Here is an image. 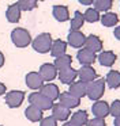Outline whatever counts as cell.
Returning a JSON list of instances; mask_svg holds the SVG:
<instances>
[{"mask_svg": "<svg viewBox=\"0 0 120 126\" xmlns=\"http://www.w3.org/2000/svg\"><path fill=\"white\" fill-rule=\"evenodd\" d=\"M40 126H57V121L53 117H45L40 121Z\"/></svg>", "mask_w": 120, "mask_h": 126, "instance_id": "1f68e13d", "label": "cell"}, {"mask_svg": "<svg viewBox=\"0 0 120 126\" xmlns=\"http://www.w3.org/2000/svg\"><path fill=\"white\" fill-rule=\"evenodd\" d=\"M11 41L16 47H26L31 44V35L26 29L16 27L11 31Z\"/></svg>", "mask_w": 120, "mask_h": 126, "instance_id": "7a4b0ae2", "label": "cell"}, {"mask_svg": "<svg viewBox=\"0 0 120 126\" xmlns=\"http://www.w3.org/2000/svg\"><path fill=\"white\" fill-rule=\"evenodd\" d=\"M86 126H106V123H105V119H101V118H93V119L87 121Z\"/></svg>", "mask_w": 120, "mask_h": 126, "instance_id": "d6a6232c", "label": "cell"}, {"mask_svg": "<svg viewBox=\"0 0 120 126\" xmlns=\"http://www.w3.org/2000/svg\"><path fill=\"white\" fill-rule=\"evenodd\" d=\"M93 4H94L95 11L100 12V11H108V10L112 7L113 1H112V0H94Z\"/></svg>", "mask_w": 120, "mask_h": 126, "instance_id": "f546056e", "label": "cell"}, {"mask_svg": "<svg viewBox=\"0 0 120 126\" xmlns=\"http://www.w3.org/2000/svg\"><path fill=\"white\" fill-rule=\"evenodd\" d=\"M25 81L30 90H41V87L44 85V80L41 79L38 72H29L25 77Z\"/></svg>", "mask_w": 120, "mask_h": 126, "instance_id": "8fae6325", "label": "cell"}, {"mask_svg": "<svg viewBox=\"0 0 120 126\" xmlns=\"http://www.w3.org/2000/svg\"><path fill=\"white\" fill-rule=\"evenodd\" d=\"M97 60L102 66H108L109 68V66H112L115 64V61H116V54H115L113 52H111V50H105V52L100 53Z\"/></svg>", "mask_w": 120, "mask_h": 126, "instance_id": "ffe728a7", "label": "cell"}, {"mask_svg": "<svg viewBox=\"0 0 120 126\" xmlns=\"http://www.w3.org/2000/svg\"><path fill=\"white\" fill-rule=\"evenodd\" d=\"M65 50H67V42L61 41V39H56V41L52 42V46H51V54L55 58L60 57V56H64L65 54Z\"/></svg>", "mask_w": 120, "mask_h": 126, "instance_id": "d6986e66", "label": "cell"}, {"mask_svg": "<svg viewBox=\"0 0 120 126\" xmlns=\"http://www.w3.org/2000/svg\"><path fill=\"white\" fill-rule=\"evenodd\" d=\"M15 4L19 7V10L22 12V11H31V10L37 8L38 1L37 0H18Z\"/></svg>", "mask_w": 120, "mask_h": 126, "instance_id": "83f0119b", "label": "cell"}, {"mask_svg": "<svg viewBox=\"0 0 120 126\" xmlns=\"http://www.w3.org/2000/svg\"><path fill=\"white\" fill-rule=\"evenodd\" d=\"M100 20L102 23V26H105V27H113L119 23V16L115 12H105L100 18Z\"/></svg>", "mask_w": 120, "mask_h": 126, "instance_id": "484cf974", "label": "cell"}, {"mask_svg": "<svg viewBox=\"0 0 120 126\" xmlns=\"http://www.w3.org/2000/svg\"><path fill=\"white\" fill-rule=\"evenodd\" d=\"M85 39L86 37L83 35L82 31H70L67 37V44L72 47H82L85 45Z\"/></svg>", "mask_w": 120, "mask_h": 126, "instance_id": "9a60e30c", "label": "cell"}, {"mask_svg": "<svg viewBox=\"0 0 120 126\" xmlns=\"http://www.w3.org/2000/svg\"><path fill=\"white\" fill-rule=\"evenodd\" d=\"M68 94H71L72 96H75L76 99H79V100H81L83 96H86V83L74 81L72 84H70Z\"/></svg>", "mask_w": 120, "mask_h": 126, "instance_id": "ac0fdd59", "label": "cell"}, {"mask_svg": "<svg viewBox=\"0 0 120 126\" xmlns=\"http://www.w3.org/2000/svg\"><path fill=\"white\" fill-rule=\"evenodd\" d=\"M87 121H89V115H87V112L85 111V110H79V111H76V112L72 114L70 122H72L74 125H76V126H83V125L87 123Z\"/></svg>", "mask_w": 120, "mask_h": 126, "instance_id": "d4e9b609", "label": "cell"}, {"mask_svg": "<svg viewBox=\"0 0 120 126\" xmlns=\"http://www.w3.org/2000/svg\"><path fill=\"white\" fill-rule=\"evenodd\" d=\"M105 92V80L95 79L94 81H90L86 84V95L90 100H100Z\"/></svg>", "mask_w": 120, "mask_h": 126, "instance_id": "6da1fadb", "label": "cell"}, {"mask_svg": "<svg viewBox=\"0 0 120 126\" xmlns=\"http://www.w3.org/2000/svg\"><path fill=\"white\" fill-rule=\"evenodd\" d=\"M78 76H79V81L87 84V83H90V81H94L98 77V75H97V72L94 71L93 66H82L78 71Z\"/></svg>", "mask_w": 120, "mask_h": 126, "instance_id": "30bf717a", "label": "cell"}, {"mask_svg": "<svg viewBox=\"0 0 120 126\" xmlns=\"http://www.w3.org/2000/svg\"><path fill=\"white\" fill-rule=\"evenodd\" d=\"M115 37H116V39L120 41V26H117V27L115 29Z\"/></svg>", "mask_w": 120, "mask_h": 126, "instance_id": "e575fe53", "label": "cell"}, {"mask_svg": "<svg viewBox=\"0 0 120 126\" xmlns=\"http://www.w3.org/2000/svg\"><path fill=\"white\" fill-rule=\"evenodd\" d=\"M52 117L55 118V119L59 122V121H61V122H64V121H67L68 118H70V114H71V110L67 109V107L61 106L60 103H56L52 106Z\"/></svg>", "mask_w": 120, "mask_h": 126, "instance_id": "9c48e42d", "label": "cell"}, {"mask_svg": "<svg viewBox=\"0 0 120 126\" xmlns=\"http://www.w3.org/2000/svg\"><path fill=\"white\" fill-rule=\"evenodd\" d=\"M104 80H105V83L108 84L109 88L117 90L120 87V72L119 71H109Z\"/></svg>", "mask_w": 120, "mask_h": 126, "instance_id": "44dd1931", "label": "cell"}, {"mask_svg": "<svg viewBox=\"0 0 120 126\" xmlns=\"http://www.w3.org/2000/svg\"><path fill=\"white\" fill-rule=\"evenodd\" d=\"M5 91H7V87H5V84L0 81V95H4Z\"/></svg>", "mask_w": 120, "mask_h": 126, "instance_id": "836d02e7", "label": "cell"}, {"mask_svg": "<svg viewBox=\"0 0 120 126\" xmlns=\"http://www.w3.org/2000/svg\"><path fill=\"white\" fill-rule=\"evenodd\" d=\"M109 114L113 115L115 118L120 117V100H113V103L109 106Z\"/></svg>", "mask_w": 120, "mask_h": 126, "instance_id": "4dcf8cb0", "label": "cell"}, {"mask_svg": "<svg viewBox=\"0 0 120 126\" xmlns=\"http://www.w3.org/2000/svg\"><path fill=\"white\" fill-rule=\"evenodd\" d=\"M63 126H76V125H74L72 122H65V123H63Z\"/></svg>", "mask_w": 120, "mask_h": 126, "instance_id": "f35d334b", "label": "cell"}, {"mask_svg": "<svg viewBox=\"0 0 120 126\" xmlns=\"http://www.w3.org/2000/svg\"><path fill=\"white\" fill-rule=\"evenodd\" d=\"M78 77V71L74 68H65L63 71H59V80L65 85H70L75 81V79Z\"/></svg>", "mask_w": 120, "mask_h": 126, "instance_id": "7c38bea8", "label": "cell"}, {"mask_svg": "<svg viewBox=\"0 0 120 126\" xmlns=\"http://www.w3.org/2000/svg\"><path fill=\"white\" fill-rule=\"evenodd\" d=\"M76 58H78L79 64H82L83 66H91V64L97 60V56H95V53L82 47V49H79L78 53H76Z\"/></svg>", "mask_w": 120, "mask_h": 126, "instance_id": "8992f818", "label": "cell"}, {"mask_svg": "<svg viewBox=\"0 0 120 126\" xmlns=\"http://www.w3.org/2000/svg\"><path fill=\"white\" fill-rule=\"evenodd\" d=\"M25 117L29 121H31V122H40L44 118L42 111H41L40 109H37L35 106H33V104H30V106L25 110Z\"/></svg>", "mask_w": 120, "mask_h": 126, "instance_id": "603a6c76", "label": "cell"}, {"mask_svg": "<svg viewBox=\"0 0 120 126\" xmlns=\"http://www.w3.org/2000/svg\"><path fill=\"white\" fill-rule=\"evenodd\" d=\"M25 100V92L23 91H18V90H14L7 92L5 95V103H7L8 107L11 109H16L19 107Z\"/></svg>", "mask_w": 120, "mask_h": 126, "instance_id": "5b68a950", "label": "cell"}, {"mask_svg": "<svg viewBox=\"0 0 120 126\" xmlns=\"http://www.w3.org/2000/svg\"><path fill=\"white\" fill-rule=\"evenodd\" d=\"M3 65H4V54L0 52V68H1Z\"/></svg>", "mask_w": 120, "mask_h": 126, "instance_id": "8d00e7d4", "label": "cell"}, {"mask_svg": "<svg viewBox=\"0 0 120 126\" xmlns=\"http://www.w3.org/2000/svg\"><path fill=\"white\" fill-rule=\"evenodd\" d=\"M29 102H30V104L35 106L37 109H40L41 111L51 110L52 106H53V102L49 100L48 98H45L41 92H31L29 95Z\"/></svg>", "mask_w": 120, "mask_h": 126, "instance_id": "277c9868", "label": "cell"}, {"mask_svg": "<svg viewBox=\"0 0 120 126\" xmlns=\"http://www.w3.org/2000/svg\"><path fill=\"white\" fill-rule=\"evenodd\" d=\"M0 126H1V125H0Z\"/></svg>", "mask_w": 120, "mask_h": 126, "instance_id": "ab89813d", "label": "cell"}, {"mask_svg": "<svg viewBox=\"0 0 120 126\" xmlns=\"http://www.w3.org/2000/svg\"><path fill=\"white\" fill-rule=\"evenodd\" d=\"M40 92L42 94L45 98H48L49 100H52V102L57 100L59 96H60L59 87H57L56 84H53V83H46V84H44L42 87H41Z\"/></svg>", "mask_w": 120, "mask_h": 126, "instance_id": "52a82bcc", "label": "cell"}, {"mask_svg": "<svg viewBox=\"0 0 120 126\" xmlns=\"http://www.w3.org/2000/svg\"><path fill=\"white\" fill-rule=\"evenodd\" d=\"M52 15L57 22H67L70 19V11L67 6H53L52 8Z\"/></svg>", "mask_w": 120, "mask_h": 126, "instance_id": "e0dca14e", "label": "cell"}, {"mask_svg": "<svg viewBox=\"0 0 120 126\" xmlns=\"http://www.w3.org/2000/svg\"><path fill=\"white\" fill-rule=\"evenodd\" d=\"M71 64H72V57L70 54H64V56H60V57L55 58L53 66L57 71H63L65 68H70Z\"/></svg>", "mask_w": 120, "mask_h": 126, "instance_id": "cb8c5ba5", "label": "cell"}, {"mask_svg": "<svg viewBox=\"0 0 120 126\" xmlns=\"http://www.w3.org/2000/svg\"><path fill=\"white\" fill-rule=\"evenodd\" d=\"M59 103L61 104V106H64V107H67V109L71 110V109L78 107L79 104H81V100L76 99L75 96H72L68 92H61L59 96Z\"/></svg>", "mask_w": 120, "mask_h": 126, "instance_id": "2e32d148", "label": "cell"}, {"mask_svg": "<svg viewBox=\"0 0 120 126\" xmlns=\"http://www.w3.org/2000/svg\"><path fill=\"white\" fill-rule=\"evenodd\" d=\"M91 111L94 114L95 118H101V119H105L106 115H109V104L104 100H97L94 102L91 107Z\"/></svg>", "mask_w": 120, "mask_h": 126, "instance_id": "4fadbf2b", "label": "cell"}, {"mask_svg": "<svg viewBox=\"0 0 120 126\" xmlns=\"http://www.w3.org/2000/svg\"><path fill=\"white\" fill-rule=\"evenodd\" d=\"M5 18L10 23H18L21 20V10L15 3L8 6L7 11H5Z\"/></svg>", "mask_w": 120, "mask_h": 126, "instance_id": "7402d4cb", "label": "cell"}, {"mask_svg": "<svg viewBox=\"0 0 120 126\" xmlns=\"http://www.w3.org/2000/svg\"><path fill=\"white\" fill-rule=\"evenodd\" d=\"M52 37L51 34L48 33H41L40 35H37L34 39L31 41V45H33V49L35 50L37 53H48L51 50V46H52Z\"/></svg>", "mask_w": 120, "mask_h": 126, "instance_id": "3957f363", "label": "cell"}, {"mask_svg": "<svg viewBox=\"0 0 120 126\" xmlns=\"http://www.w3.org/2000/svg\"><path fill=\"white\" fill-rule=\"evenodd\" d=\"M115 126H120V117L115 118Z\"/></svg>", "mask_w": 120, "mask_h": 126, "instance_id": "74e56055", "label": "cell"}, {"mask_svg": "<svg viewBox=\"0 0 120 126\" xmlns=\"http://www.w3.org/2000/svg\"><path fill=\"white\" fill-rule=\"evenodd\" d=\"M85 49L90 50V52L93 53H98L102 50V41L100 39V37L97 35H89L86 37V39H85Z\"/></svg>", "mask_w": 120, "mask_h": 126, "instance_id": "5bb4252c", "label": "cell"}, {"mask_svg": "<svg viewBox=\"0 0 120 126\" xmlns=\"http://www.w3.org/2000/svg\"><path fill=\"white\" fill-rule=\"evenodd\" d=\"M79 3L87 6V4H93V0H79Z\"/></svg>", "mask_w": 120, "mask_h": 126, "instance_id": "d590c367", "label": "cell"}, {"mask_svg": "<svg viewBox=\"0 0 120 126\" xmlns=\"http://www.w3.org/2000/svg\"><path fill=\"white\" fill-rule=\"evenodd\" d=\"M85 19H83V14L79 11H75L74 18L71 19V31H81V27L83 26Z\"/></svg>", "mask_w": 120, "mask_h": 126, "instance_id": "4316f807", "label": "cell"}, {"mask_svg": "<svg viewBox=\"0 0 120 126\" xmlns=\"http://www.w3.org/2000/svg\"><path fill=\"white\" fill-rule=\"evenodd\" d=\"M38 75L41 76V79L44 80V81H51V80H53L55 77L57 76V69L53 66V64H42V65L40 66V71H38Z\"/></svg>", "mask_w": 120, "mask_h": 126, "instance_id": "ba28073f", "label": "cell"}, {"mask_svg": "<svg viewBox=\"0 0 120 126\" xmlns=\"http://www.w3.org/2000/svg\"><path fill=\"white\" fill-rule=\"evenodd\" d=\"M100 12H97L94 8H87L83 14V19L89 23H95L100 20Z\"/></svg>", "mask_w": 120, "mask_h": 126, "instance_id": "f1b7e54d", "label": "cell"}]
</instances>
